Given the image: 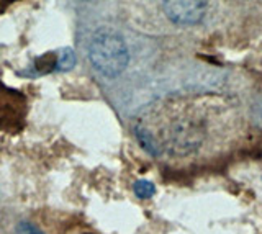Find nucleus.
Returning a JSON list of instances; mask_svg holds the SVG:
<instances>
[{
  "instance_id": "5",
  "label": "nucleus",
  "mask_w": 262,
  "mask_h": 234,
  "mask_svg": "<svg viewBox=\"0 0 262 234\" xmlns=\"http://www.w3.org/2000/svg\"><path fill=\"white\" fill-rule=\"evenodd\" d=\"M16 234H43V232L30 223H20L18 228H16Z\"/></svg>"
},
{
  "instance_id": "4",
  "label": "nucleus",
  "mask_w": 262,
  "mask_h": 234,
  "mask_svg": "<svg viewBox=\"0 0 262 234\" xmlns=\"http://www.w3.org/2000/svg\"><path fill=\"white\" fill-rule=\"evenodd\" d=\"M57 66L56 69L57 71H69L74 64H76V58H74V54L71 50H62L59 53V59H57Z\"/></svg>"
},
{
  "instance_id": "1",
  "label": "nucleus",
  "mask_w": 262,
  "mask_h": 234,
  "mask_svg": "<svg viewBox=\"0 0 262 234\" xmlns=\"http://www.w3.org/2000/svg\"><path fill=\"white\" fill-rule=\"evenodd\" d=\"M89 58L100 74L106 77H117L126 69L129 53L121 36L113 31L102 30L95 33L90 41Z\"/></svg>"
},
{
  "instance_id": "3",
  "label": "nucleus",
  "mask_w": 262,
  "mask_h": 234,
  "mask_svg": "<svg viewBox=\"0 0 262 234\" xmlns=\"http://www.w3.org/2000/svg\"><path fill=\"white\" fill-rule=\"evenodd\" d=\"M135 193L139 198H151L156 193V187L154 183H151L149 180H138L133 187Z\"/></svg>"
},
{
  "instance_id": "2",
  "label": "nucleus",
  "mask_w": 262,
  "mask_h": 234,
  "mask_svg": "<svg viewBox=\"0 0 262 234\" xmlns=\"http://www.w3.org/2000/svg\"><path fill=\"white\" fill-rule=\"evenodd\" d=\"M164 12L176 25H196L207 13V0H164Z\"/></svg>"
}]
</instances>
